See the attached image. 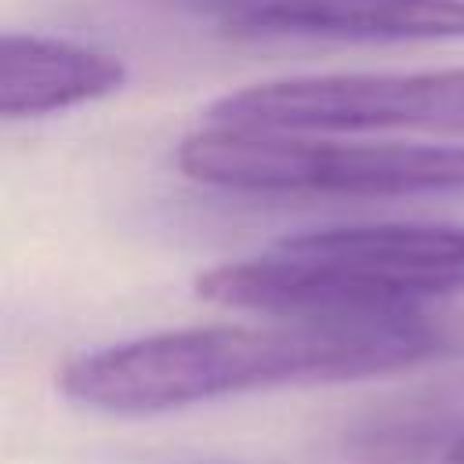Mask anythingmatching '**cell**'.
<instances>
[{
	"instance_id": "obj_1",
	"label": "cell",
	"mask_w": 464,
	"mask_h": 464,
	"mask_svg": "<svg viewBox=\"0 0 464 464\" xmlns=\"http://www.w3.org/2000/svg\"><path fill=\"white\" fill-rule=\"evenodd\" d=\"M446 355H464V286L424 319H276L149 334L72 359L58 384L87 410L141 417L254 388L392 373Z\"/></svg>"
},
{
	"instance_id": "obj_2",
	"label": "cell",
	"mask_w": 464,
	"mask_h": 464,
	"mask_svg": "<svg viewBox=\"0 0 464 464\" xmlns=\"http://www.w3.org/2000/svg\"><path fill=\"white\" fill-rule=\"evenodd\" d=\"M460 286L464 225L435 221L315 228L196 279L210 304L315 323L424 319Z\"/></svg>"
},
{
	"instance_id": "obj_3",
	"label": "cell",
	"mask_w": 464,
	"mask_h": 464,
	"mask_svg": "<svg viewBox=\"0 0 464 464\" xmlns=\"http://www.w3.org/2000/svg\"><path fill=\"white\" fill-rule=\"evenodd\" d=\"M192 181L250 196H457L464 192V145L337 141L297 130H246L207 123L178 145Z\"/></svg>"
},
{
	"instance_id": "obj_4",
	"label": "cell",
	"mask_w": 464,
	"mask_h": 464,
	"mask_svg": "<svg viewBox=\"0 0 464 464\" xmlns=\"http://www.w3.org/2000/svg\"><path fill=\"white\" fill-rule=\"evenodd\" d=\"M210 123L246 130H446L464 134V65L268 80L218 98Z\"/></svg>"
},
{
	"instance_id": "obj_5",
	"label": "cell",
	"mask_w": 464,
	"mask_h": 464,
	"mask_svg": "<svg viewBox=\"0 0 464 464\" xmlns=\"http://www.w3.org/2000/svg\"><path fill=\"white\" fill-rule=\"evenodd\" d=\"M228 36L352 44L464 40V0H152Z\"/></svg>"
},
{
	"instance_id": "obj_6",
	"label": "cell",
	"mask_w": 464,
	"mask_h": 464,
	"mask_svg": "<svg viewBox=\"0 0 464 464\" xmlns=\"http://www.w3.org/2000/svg\"><path fill=\"white\" fill-rule=\"evenodd\" d=\"M127 65L116 54L36 33L0 40V112L7 120L62 112L120 91Z\"/></svg>"
},
{
	"instance_id": "obj_7",
	"label": "cell",
	"mask_w": 464,
	"mask_h": 464,
	"mask_svg": "<svg viewBox=\"0 0 464 464\" xmlns=\"http://www.w3.org/2000/svg\"><path fill=\"white\" fill-rule=\"evenodd\" d=\"M464 420V377L424 388L373 417L359 439L355 453L362 464H424L431 446Z\"/></svg>"
},
{
	"instance_id": "obj_8",
	"label": "cell",
	"mask_w": 464,
	"mask_h": 464,
	"mask_svg": "<svg viewBox=\"0 0 464 464\" xmlns=\"http://www.w3.org/2000/svg\"><path fill=\"white\" fill-rule=\"evenodd\" d=\"M442 464H464V431H457L442 453Z\"/></svg>"
}]
</instances>
